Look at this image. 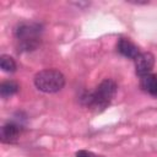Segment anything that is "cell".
<instances>
[{
    "label": "cell",
    "instance_id": "obj_1",
    "mask_svg": "<svg viewBox=\"0 0 157 157\" xmlns=\"http://www.w3.org/2000/svg\"><path fill=\"white\" fill-rule=\"evenodd\" d=\"M117 91H118L117 82L112 78H104L96 87L94 91L85 92L81 96L80 101L88 109L96 113H101L110 104V102L117 94Z\"/></svg>",
    "mask_w": 157,
    "mask_h": 157
},
{
    "label": "cell",
    "instance_id": "obj_2",
    "mask_svg": "<svg viewBox=\"0 0 157 157\" xmlns=\"http://www.w3.org/2000/svg\"><path fill=\"white\" fill-rule=\"evenodd\" d=\"M43 32L42 25L37 22H21L15 28V38L18 42L20 50L31 52L39 47L40 34Z\"/></svg>",
    "mask_w": 157,
    "mask_h": 157
},
{
    "label": "cell",
    "instance_id": "obj_3",
    "mask_svg": "<svg viewBox=\"0 0 157 157\" xmlns=\"http://www.w3.org/2000/svg\"><path fill=\"white\" fill-rule=\"evenodd\" d=\"M37 90L44 93H56L65 86V76L55 69H44L34 75L33 78Z\"/></svg>",
    "mask_w": 157,
    "mask_h": 157
},
{
    "label": "cell",
    "instance_id": "obj_4",
    "mask_svg": "<svg viewBox=\"0 0 157 157\" xmlns=\"http://www.w3.org/2000/svg\"><path fill=\"white\" fill-rule=\"evenodd\" d=\"M134 61H135V72H136V75L142 77L145 75H148L151 72V70L153 69L155 55L150 52L140 53Z\"/></svg>",
    "mask_w": 157,
    "mask_h": 157
},
{
    "label": "cell",
    "instance_id": "obj_5",
    "mask_svg": "<svg viewBox=\"0 0 157 157\" xmlns=\"http://www.w3.org/2000/svg\"><path fill=\"white\" fill-rule=\"evenodd\" d=\"M21 134V124L16 121H9L4 124L0 129V140L2 144H15L17 142Z\"/></svg>",
    "mask_w": 157,
    "mask_h": 157
},
{
    "label": "cell",
    "instance_id": "obj_6",
    "mask_svg": "<svg viewBox=\"0 0 157 157\" xmlns=\"http://www.w3.org/2000/svg\"><path fill=\"white\" fill-rule=\"evenodd\" d=\"M117 50L125 58H129V59H132L135 60L137 58V55L140 54V49L139 47L132 43L130 39L128 38H120L117 43Z\"/></svg>",
    "mask_w": 157,
    "mask_h": 157
},
{
    "label": "cell",
    "instance_id": "obj_7",
    "mask_svg": "<svg viewBox=\"0 0 157 157\" xmlns=\"http://www.w3.org/2000/svg\"><path fill=\"white\" fill-rule=\"evenodd\" d=\"M140 86L146 93L153 97H157V75L156 74H148L142 76L140 78Z\"/></svg>",
    "mask_w": 157,
    "mask_h": 157
},
{
    "label": "cell",
    "instance_id": "obj_8",
    "mask_svg": "<svg viewBox=\"0 0 157 157\" xmlns=\"http://www.w3.org/2000/svg\"><path fill=\"white\" fill-rule=\"evenodd\" d=\"M20 90V86L16 81H12V80H9V81H4L1 85H0V96L6 99L13 94H16Z\"/></svg>",
    "mask_w": 157,
    "mask_h": 157
},
{
    "label": "cell",
    "instance_id": "obj_9",
    "mask_svg": "<svg viewBox=\"0 0 157 157\" xmlns=\"http://www.w3.org/2000/svg\"><path fill=\"white\" fill-rule=\"evenodd\" d=\"M0 67H1L2 71L12 74V72L16 71L17 65H16V61H15V59L12 56H10L7 54H2L0 56Z\"/></svg>",
    "mask_w": 157,
    "mask_h": 157
},
{
    "label": "cell",
    "instance_id": "obj_10",
    "mask_svg": "<svg viewBox=\"0 0 157 157\" xmlns=\"http://www.w3.org/2000/svg\"><path fill=\"white\" fill-rule=\"evenodd\" d=\"M76 157H105L103 155H98V153H94L92 151H87V150H78L76 153H75Z\"/></svg>",
    "mask_w": 157,
    "mask_h": 157
}]
</instances>
